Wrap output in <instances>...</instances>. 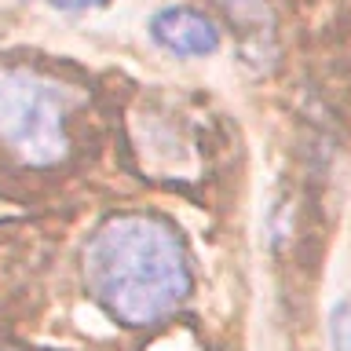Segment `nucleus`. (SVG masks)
I'll return each mask as SVG.
<instances>
[{
	"instance_id": "4",
	"label": "nucleus",
	"mask_w": 351,
	"mask_h": 351,
	"mask_svg": "<svg viewBox=\"0 0 351 351\" xmlns=\"http://www.w3.org/2000/svg\"><path fill=\"white\" fill-rule=\"evenodd\" d=\"M329 348L351 351V300H340L329 315Z\"/></svg>"
},
{
	"instance_id": "1",
	"label": "nucleus",
	"mask_w": 351,
	"mask_h": 351,
	"mask_svg": "<svg viewBox=\"0 0 351 351\" xmlns=\"http://www.w3.org/2000/svg\"><path fill=\"white\" fill-rule=\"evenodd\" d=\"M92 300L121 326L147 329L191 296V260L172 223L147 213H117L84 245Z\"/></svg>"
},
{
	"instance_id": "6",
	"label": "nucleus",
	"mask_w": 351,
	"mask_h": 351,
	"mask_svg": "<svg viewBox=\"0 0 351 351\" xmlns=\"http://www.w3.org/2000/svg\"><path fill=\"white\" fill-rule=\"evenodd\" d=\"M0 351H4V348H0Z\"/></svg>"
},
{
	"instance_id": "3",
	"label": "nucleus",
	"mask_w": 351,
	"mask_h": 351,
	"mask_svg": "<svg viewBox=\"0 0 351 351\" xmlns=\"http://www.w3.org/2000/svg\"><path fill=\"white\" fill-rule=\"evenodd\" d=\"M150 37L158 48H165L176 59H205V55L219 51L216 22L194 8H183V4L161 8L150 19Z\"/></svg>"
},
{
	"instance_id": "2",
	"label": "nucleus",
	"mask_w": 351,
	"mask_h": 351,
	"mask_svg": "<svg viewBox=\"0 0 351 351\" xmlns=\"http://www.w3.org/2000/svg\"><path fill=\"white\" fill-rule=\"evenodd\" d=\"M77 99L70 84L48 73L0 62V143L29 169L66 161Z\"/></svg>"
},
{
	"instance_id": "5",
	"label": "nucleus",
	"mask_w": 351,
	"mask_h": 351,
	"mask_svg": "<svg viewBox=\"0 0 351 351\" xmlns=\"http://www.w3.org/2000/svg\"><path fill=\"white\" fill-rule=\"evenodd\" d=\"M48 4L59 11H88V8H106L110 0H48Z\"/></svg>"
}]
</instances>
